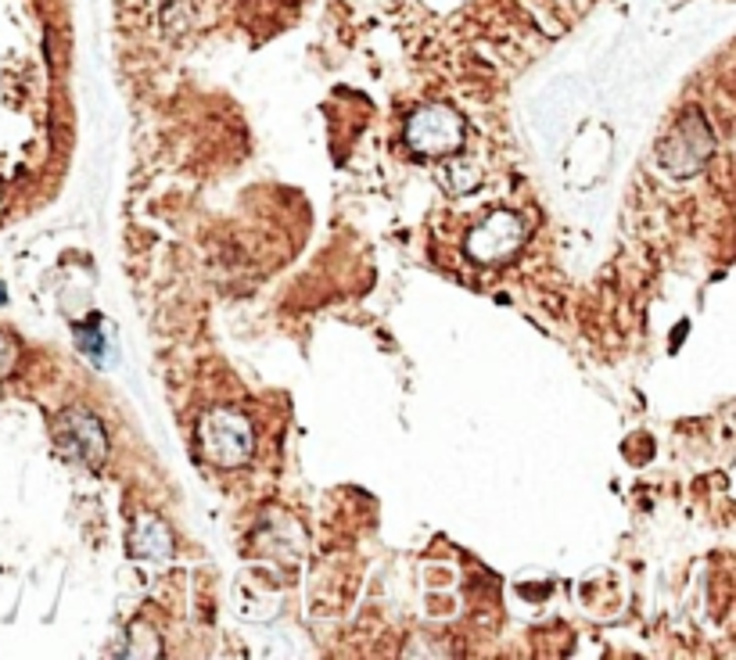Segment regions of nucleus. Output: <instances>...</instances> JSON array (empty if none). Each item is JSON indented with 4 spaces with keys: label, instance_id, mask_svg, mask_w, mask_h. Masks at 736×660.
Here are the masks:
<instances>
[{
    "label": "nucleus",
    "instance_id": "0eeeda50",
    "mask_svg": "<svg viewBox=\"0 0 736 660\" xmlns=\"http://www.w3.org/2000/svg\"><path fill=\"white\" fill-rule=\"evenodd\" d=\"M4 302H8V287H4V284H0V305H4Z\"/></svg>",
    "mask_w": 736,
    "mask_h": 660
},
{
    "label": "nucleus",
    "instance_id": "f03ea898",
    "mask_svg": "<svg viewBox=\"0 0 736 660\" xmlns=\"http://www.w3.org/2000/svg\"><path fill=\"white\" fill-rule=\"evenodd\" d=\"M198 441H202L205 456L216 467H238L252 456V424L241 417V413L216 409L209 413L198 427Z\"/></svg>",
    "mask_w": 736,
    "mask_h": 660
},
{
    "label": "nucleus",
    "instance_id": "20e7f679",
    "mask_svg": "<svg viewBox=\"0 0 736 660\" xmlns=\"http://www.w3.org/2000/svg\"><path fill=\"white\" fill-rule=\"evenodd\" d=\"M58 441H61V449H65L69 456H75L87 467H101L104 453H109V435H104V427L98 424L94 413H87V409L61 413Z\"/></svg>",
    "mask_w": 736,
    "mask_h": 660
},
{
    "label": "nucleus",
    "instance_id": "7ed1b4c3",
    "mask_svg": "<svg viewBox=\"0 0 736 660\" xmlns=\"http://www.w3.org/2000/svg\"><path fill=\"white\" fill-rule=\"evenodd\" d=\"M528 237V223L517 212H493L467 234V255L482 266L507 263L511 255L521 252Z\"/></svg>",
    "mask_w": 736,
    "mask_h": 660
},
{
    "label": "nucleus",
    "instance_id": "6e6552de",
    "mask_svg": "<svg viewBox=\"0 0 736 660\" xmlns=\"http://www.w3.org/2000/svg\"><path fill=\"white\" fill-rule=\"evenodd\" d=\"M0 209H4V187H0Z\"/></svg>",
    "mask_w": 736,
    "mask_h": 660
},
{
    "label": "nucleus",
    "instance_id": "f257e3e1",
    "mask_svg": "<svg viewBox=\"0 0 736 660\" xmlns=\"http://www.w3.org/2000/svg\"><path fill=\"white\" fill-rule=\"evenodd\" d=\"M406 144L424 159H450L464 148V119L446 104H427L406 122Z\"/></svg>",
    "mask_w": 736,
    "mask_h": 660
},
{
    "label": "nucleus",
    "instance_id": "423d86ee",
    "mask_svg": "<svg viewBox=\"0 0 736 660\" xmlns=\"http://www.w3.org/2000/svg\"><path fill=\"white\" fill-rule=\"evenodd\" d=\"M14 366H19V342H14L11 334L0 331V380L11 377Z\"/></svg>",
    "mask_w": 736,
    "mask_h": 660
},
{
    "label": "nucleus",
    "instance_id": "39448f33",
    "mask_svg": "<svg viewBox=\"0 0 736 660\" xmlns=\"http://www.w3.org/2000/svg\"><path fill=\"white\" fill-rule=\"evenodd\" d=\"M170 535H165V528L159 525V520H144V528L137 531V539H133V552L137 557H144V560H162V557H170Z\"/></svg>",
    "mask_w": 736,
    "mask_h": 660
}]
</instances>
